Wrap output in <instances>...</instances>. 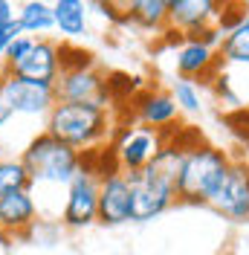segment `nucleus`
Segmentation results:
<instances>
[{
  "label": "nucleus",
  "instance_id": "dca6fc26",
  "mask_svg": "<svg viewBox=\"0 0 249 255\" xmlns=\"http://www.w3.org/2000/svg\"><path fill=\"white\" fill-rule=\"evenodd\" d=\"M52 15H55V32L64 38V44L78 41L90 32V3L84 0H55Z\"/></svg>",
  "mask_w": 249,
  "mask_h": 255
},
{
  "label": "nucleus",
  "instance_id": "6e6552de",
  "mask_svg": "<svg viewBox=\"0 0 249 255\" xmlns=\"http://www.w3.org/2000/svg\"><path fill=\"white\" fill-rule=\"evenodd\" d=\"M0 96L6 99V105L12 108L15 116H44L47 119L52 108L58 105L55 87L17 79L12 73H3V70H0Z\"/></svg>",
  "mask_w": 249,
  "mask_h": 255
},
{
  "label": "nucleus",
  "instance_id": "5701e85b",
  "mask_svg": "<svg viewBox=\"0 0 249 255\" xmlns=\"http://www.w3.org/2000/svg\"><path fill=\"white\" fill-rule=\"evenodd\" d=\"M23 35V29L17 26V20L15 23H9V26H3L0 29V67H3V58H6V52H9V47L15 44L17 38Z\"/></svg>",
  "mask_w": 249,
  "mask_h": 255
},
{
  "label": "nucleus",
  "instance_id": "f03ea898",
  "mask_svg": "<svg viewBox=\"0 0 249 255\" xmlns=\"http://www.w3.org/2000/svg\"><path fill=\"white\" fill-rule=\"evenodd\" d=\"M232 162L235 159L223 148L203 142L200 136L191 139L186 157H183V165H180V177H177V203L206 206Z\"/></svg>",
  "mask_w": 249,
  "mask_h": 255
},
{
  "label": "nucleus",
  "instance_id": "39448f33",
  "mask_svg": "<svg viewBox=\"0 0 249 255\" xmlns=\"http://www.w3.org/2000/svg\"><path fill=\"white\" fill-rule=\"evenodd\" d=\"M168 139H171V130H154L139 122H119L108 148L113 154L116 168L124 174H133V171L148 168Z\"/></svg>",
  "mask_w": 249,
  "mask_h": 255
},
{
  "label": "nucleus",
  "instance_id": "b1692460",
  "mask_svg": "<svg viewBox=\"0 0 249 255\" xmlns=\"http://www.w3.org/2000/svg\"><path fill=\"white\" fill-rule=\"evenodd\" d=\"M15 20H17L15 3H9V0H0V29H3V26H9V23H15Z\"/></svg>",
  "mask_w": 249,
  "mask_h": 255
},
{
  "label": "nucleus",
  "instance_id": "20e7f679",
  "mask_svg": "<svg viewBox=\"0 0 249 255\" xmlns=\"http://www.w3.org/2000/svg\"><path fill=\"white\" fill-rule=\"evenodd\" d=\"M58 102H93L110 108V76L99 67L93 52L84 47L64 44L61 55V76L55 81Z\"/></svg>",
  "mask_w": 249,
  "mask_h": 255
},
{
  "label": "nucleus",
  "instance_id": "aec40b11",
  "mask_svg": "<svg viewBox=\"0 0 249 255\" xmlns=\"http://www.w3.org/2000/svg\"><path fill=\"white\" fill-rule=\"evenodd\" d=\"M23 189H32V180L23 168L20 157H3L0 159V197Z\"/></svg>",
  "mask_w": 249,
  "mask_h": 255
},
{
  "label": "nucleus",
  "instance_id": "9d476101",
  "mask_svg": "<svg viewBox=\"0 0 249 255\" xmlns=\"http://www.w3.org/2000/svg\"><path fill=\"white\" fill-rule=\"evenodd\" d=\"M61 55H64V41L58 44L55 38H35L29 52L15 67H6L3 73H12L17 79L55 87V81L61 76Z\"/></svg>",
  "mask_w": 249,
  "mask_h": 255
},
{
  "label": "nucleus",
  "instance_id": "a211bd4d",
  "mask_svg": "<svg viewBox=\"0 0 249 255\" xmlns=\"http://www.w3.org/2000/svg\"><path fill=\"white\" fill-rule=\"evenodd\" d=\"M17 26L29 38H52L55 32V15H52V3L44 0H26L17 6Z\"/></svg>",
  "mask_w": 249,
  "mask_h": 255
},
{
  "label": "nucleus",
  "instance_id": "6ab92c4d",
  "mask_svg": "<svg viewBox=\"0 0 249 255\" xmlns=\"http://www.w3.org/2000/svg\"><path fill=\"white\" fill-rule=\"evenodd\" d=\"M220 61L226 64H238V67H249V17L232 29L226 38H223V44H220Z\"/></svg>",
  "mask_w": 249,
  "mask_h": 255
},
{
  "label": "nucleus",
  "instance_id": "f8f14e48",
  "mask_svg": "<svg viewBox=\"0 0 249 255\" xmlns=\"http://www.w3.org/2000/svg\"><path fill=\"white\" fill-rule=\"evenodd\" d=\"M99 223L102 226H122L133 223V197L124 171H110L99 186Z\"/></svg>",
  "mask_w": 249,
  "mask_h": 255
},
{
  "label": "nucleus",
  "instance_id": "4be33fe9",
  "mask_svg": "<svg viewBox=\"0 0 249 255\" xmlns=\"http://www.w3.org/2000/svg\"><path fill=\"white\" fill-rule=\"evenodd\" d=\"M61 235H64V226H61L58 218H41V221L29 229V235L23 241H32V244H38V247H55Z\"/></svg>",
  "mask_w": 249,
  "mask_h": 255
},
{
  "label": "nucleus",
  "instance_id": "ddd939ff",
  "mask_svg": "<svg viewBox=\"0 0 249 255\" xmlns=\"http://www.w3.org/2000/svg\"><path fill=\"white\" fill-rule=\"evenodd\" d=\"M38 221H41V209L38 200L32 197V189L0 197V232L9 241H23Z\"/></svg>",
  "mask_w": 249,
  "mask_h": 255
},
{
  "label": "nucleus",
  "instance_id": "393cba45",
  "mask_svg": "<svg viewBox=\"0 0 249 255\" xmlns=\"http://www.w3.org/2000/svg\"><path fill=\"white\" fill-rule=\"evenodd\" d=\"M12 116H15V113H12V108H9V105H6V99L0 96V130L9 125V119H12Z\"/></svg>",
  "mask_w": 249,
  "mask_h": 255
},
{
  "label": "nucleus",
  "instance_id": "9b49d317",
  "mask_svg": "<svg viewBox=\"0 0 249 255\" xmlns=\"http://www.w3.org/2000/svg\"><path fill=\"white\" fill-rule=\"evenodd\" d=\"M180 119V108L174 102L171 90L162 87H145L142 93L130 99V122H139L154 130H171Z\"/></svg>",
  "mask_w": 249,
  "mask_h": 255
},
{
  "label": "nucleus",
  "instance_id": "1a4fd4ad",
  "mask_svg": "<svg viewBox=\"0 0 249 255\" xmlns=\"http://www.w3.org/2000/svg\"><path fill=\"white\" fill-rule=\"evenodd\" d=\"M206 206L232 223H249V162L235 159Z\"/></svg>",
  "mask_w": 249,
  "mask_h": 255
},
{
  "label": "nucleus",
  "instance_id": "a878e982",
  "mask_svg": "<svg viewBox=\"0 0 249 255\" xmlns=\"http://www.w3.org/2000/svg\"><path fill=\"white\" fill-rule=\"evenodd\" d=\"M9 244H12V241H9L6 235H3V232H0V247H9Z\"/></svg>",
  "mask_w": 249,
  "mask_h": 255
},
{
  "label": "nucleus",
  "instance_id": "2eb2a0df",
  "mask_svg": "<svg viewBox=\"0 0 249 255\" xmlns=\"http://www.w3.org/2000/svg\"><path fill=\"white\" fill-rule=\"evenodd\" d=\"M220 3L218 0H168V29L183 35L218 26Z\"/></svg>",
  "mask_w": 249,
  "mask_h": 255
},
{
  "label": "nucleus",
  "instance_id": "bb28decb",
  "mask_svg": "<svg viewBox=\"0 0 249 255\" xmlns=\"http://www.w3.org/2000/svg\"><path fill=\"white\" fill-rule=\"evenodd\" d=\"M244 6H247V12H249V0H244Z\"/></svg>",
  "mask_w": 249,
  "mask_h": 255
},
{
  "label": "nucleus",
  "instance_id": "412c9836",
  "mask_svg": "<svg viewBox=\"0 0 249 255\" xmlns=\"http://www.w3.org/2000/svg\"><path fill=\"white\" fill-rule=\"evenodd\" d=\"M171 96L177 102L180 113H191V116H200L203 113V87L200 81L191 79H177L171 84Z\"/></svg>",
  "mask_w": 249,
  "mask_h": 255
},
{
  "label": "nucleus",
  "instance_id": "f257e3e1",
  "mask_svg": "<svg viewBox=\"0 0 249 255\" xmlns=\"http://www.w3.org/2000/svg\"><path fill=\"white\" fill-rule=\"evenodd\" d=\"M116 119L110 108L93 105V102H58L52 113L44 119V130L58 136L61 142L76 148L78 154H96L102 145L113 139Z\"/></svg>",
  "mask_w": 249,
  "mask_h": 255
},
{
  "label": "nucleus",
  "instance_id": "0eeeda50",
  "mask_svg": "<svg viewBox=\"0 0 249 255\" xmlns=\"http://www.w3.org/2000/svg\"><path fill=\"white\" fill-rule=\"evenodd\" d=\"M127 183L133 197V223L154 221L177 203V180L159 174L154 165L127 174Z\"/></svg>",
  "mask_w": 249,
  "mask_h": 255
},
{
  "label": "nucleus",
  "instance_id": "7ed1b4c3",
  "mask_svg": "<svg viewBox=\"0 0 249 255\" xmlns=\"http://www.w3.org/2000/svg\"><path fill=\"white\" fill-rule=\"evenodd\" d=\"M20 162L32 180V189L35 186H64L67 189L73 177L81 171L84 154H78L76 148L61 142L49 130H38L20 151Z\"/></svg>",
  "mask_w": 249,
  "mask_h": 255
},
{
  "label": "nucleus",
  "instance_id": "4468645a",
  "mask_svg": "<svg viewBox=\"0 0 249 255\" xmlns=\"http://www.w3.org/2000/svg\"><path fill=\"white\" fill-rule=\"evenodd\" d=\"M174 67H177V79L215 81L223 61L218 49L206 47L200 41H180V47L174 49Z\"/></svg>",
  "mask_w": 249,
  "mask_h": 255
},
{
  "label": "nucleus",
  "instance_id": "f3484780",
  "mask_svg": "<svg viewBox=\"0 0 249 255\" xmlns=\"http://www.w3.org/2000/svg\"><path fill=\"white\" fill-rule=\"evenodd\" d=\"M122 9L124 23L136 29L156 32V35L168 32V0H130V3H122Z\"/></svg>",
  "mask_w": 249,
  "mask_h": 255
},
{
  "label": "nucleus",
  "instance_id": "423d86ee",
  "mask_svg": "<svg viewBox=\"0 0 249 255\" xmlns=\"http://www.w3.org/2000/svg\"><path fill=\"white\" fill-rule=\"evenodd\" d=\"M99 186H102V174L84 157V165L67 186L61 212H58V221L67 232H84L93 223H99Z\"/></svg>",
  "mask_w": 249,
  "mask_h": 255
}]
</instances>
